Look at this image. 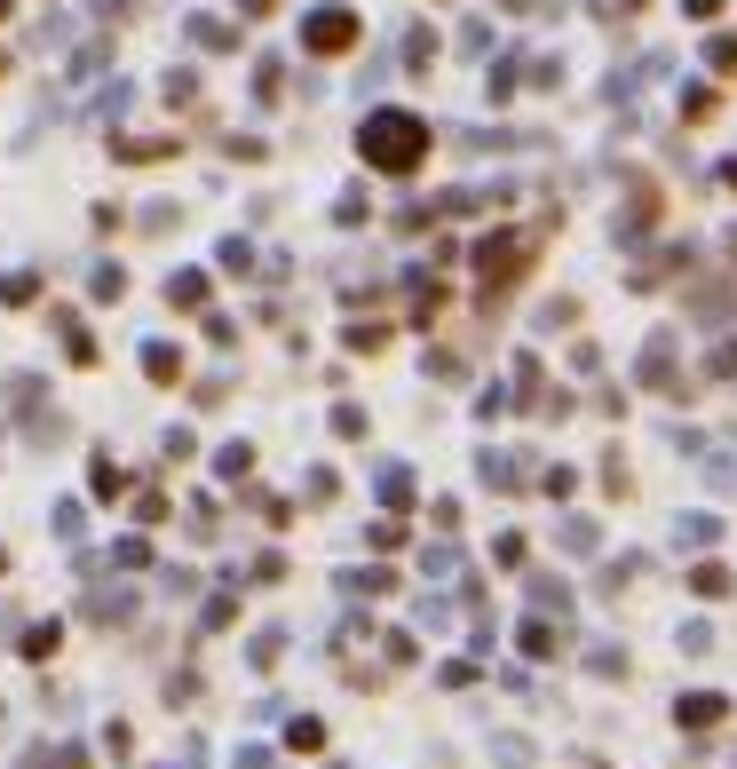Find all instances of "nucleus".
Here are the masks:
<instances>
[{
	"label": "nucleus",
	"mask_w": 737,
	"mask_h": 769,
	"mask_svg": "<svg viewBox=\"0 0 737 769\" xmlns=\"http://www.w3.org/2000/svg\"><path fill=\"white\" fill-rule=\"evenodd\" d=\"M238 769H270V754L262 746H238Z\"/></svg>",
	"instance_id": "nucleus-32"
},
{
	"label": "nucleus",
	"mask_w": 737,
	"mask_h": 769,
	"mask_svg": "<svg viewBox=\"0 0 737 769\" xmlns=\"http://www.w3.org/2000/svg\"><path fill=\"white\" fill-rule=\"evenodd\" d=\"M531 603H539V611H555V619H563V611H571V587H563V579H547V571H539V579H531Z\"/></svg>",
	"instance_id": "nucleus-13"
},
{
	"label": "nucleus",
	"mask_w": 737,
	"mask_h": 769,
	"mask_svg": "<svg viewBox=\"0 0 737 769\" xmlns=\"http://www.w3.org/2000/svg\"><path fill=\"white\" fill-rule=\"evenodd\" d=\"M0 72H8V56H0Z\"/></svg>",
	"instance_id": "nucleus-35"
},
{
	"label": "nucleus",
	"mask_w": 737,
	"mask_h": 769,
	"mask_svg": "<svg viewBox=\"0 0 737 769\" xmlns=\"http://www.w3.org/2000/svg\"><path fill=\"white\" fill-rule=\"evenodd\" d=\"M119 294H127V270L104 262V270H96V302H119Z\"/></svg>",
	"instance_id": "nucleus-23"
},
{
	"label": "nucleus",
	"mask_w": 737,
	"mask_h": 769,
	"mask_svg": "<svg viewBox=\"0 0 737 769\" xmlns=\"http://www.w3.org/2000/svg\"><path fill=\"white\" fill-rule=\"evenodd\" d=\"M56 643H64V627L48 619V627H32V635H24V659H56Z\"/></svg>",
	"instance_id": "nucleus-20"
},
{
	"label": "nucleus",
	"mask_w": 737,
	"mask_h": 769,
	"mask_svg": "<svg viewBox=\"0 0 737 769\" xmlns=\"http://www.w3.org/2000/svg\"><path fill=\"white\" fill-rule=\"evenodd\" d=\"M690 587H698V595H730V571H722V563H698V579H690Z\"/></svg>",
	"instance_id": "nucleus-27"
},
{
	"label": "nucleus",
	"mask_w": 737,
	"mask_h": 769,
	"mask_svg": "<svg viewBox=\"0 0 737 769\" xmlns=\"http://www.w3.org/2000/svg\"><path fill=\"white\" fill-rule=\"evenodd\" d=\"M476 476H484V484H500V492H516V484H524V460H516V452H484V460H476Z\"/></svg>",
	"instance_id": "nucleus-7"
},
{
	"label": "nucleus",
	"mask_w": 737,
	"mask_h": 769,
	"mask_svg": "<svg viewBox=\"0 0 737 769\" xmlns=\"http://www.w3.org/2000/svg\"><path fill=\"white\" fill-rule=\"evenodd\" d=\"M706 373H714V381H730V373H737V341H722V349H714V365H706Z\"/></svg>",
	"instance_id": "nucleus-31"
},
{
	"label": "nucleus",
	"mask_w": 737,
	"mask_h": 769,
	"mask_svg": "<svg viewBox=\"0 0 737 769\" xmlns=\"http://www.w3.org/2000/svg\"><path fill=\"white\" fill-rule=\"evenodd\" d=\"M674 540H682V548H714V540H722V524H714V516H682V524H674Z\"/></svg>",
	"instance_id": "nucleus-12"
},
{
	"label": "nucleus",
	"mask_w": 737,
	"mask_h": 769,
	"mask_svg": "<svg viewBox=\"0 0 737 769\" xmlns=\"http://www.w3.org/2000/svg\"><path fill=\"white\" fill-rule=\"evenodd\" d=\"M32 294H40V278H32V270H8V278H0V302H16V310H24Z\"/></svg>",
	"instance_id": "nucleus-18"
},
{
	"label": "nucleus",
	"mask_w": 737,
	"mask_h": 769,
	"mask_svg": "<svg viewBox=\"0 0 737 769\" xmlns=\"http://www.w3.org/2000/svg\"><path fill=\"white\" fill-rule=\"evenodd\" d=\"M357 151H365V167H381V175H413L421 151H428V119L421 111H365Z\"/></svg>",
	"instance_id": "nucleus-1"
},
{
	"label": "nucleus",
	"mask_w": 737,
	"mask_h": 769,
	"mask_svg": "<svg viewBox=\"0 0 737 769\" xmlns=\"http://www.w3.org/2000/svg\"><path fill=\"white\" fill-rule=\"evenodd\" d=\"M428 56H436V32H428V24H421V32H405V64H428Z\"/></svg>",
	"instance_id": "nucleus-28"
},
{
	"label": "nucleus",
	"mask_w": 737,
	"mask_h": 769,
	"mask_svg": "<svg viewBox=\"0 0 737 769\" xmlns=\"http://www.w3.org/2000/svg\"><path fill=\"white\" fill-rule=\"evenodd\" d=\"M682 8H690V16H722V0H682Z\"/></svg>",
	"instance_id": "nucleus-33"
},
{
	"label": "nucleus",
	"mask_w": 737,
	"mask_h": 769,
	"mask_svg": "<svg viewBox=\"0 0 737 769\" xmlns=\"http://www.w3.org/2000/svg\"><path fill=\"white\" fill-rule=\"evenodd\" d=\"M286 746H294V754H317V746H325V722H317V714L286 722Z\"/></svg>",
	"instance_id": "nucleus-15"
},
{
	"label": "nucleus",
	"mask_w": 737,
	"mask_h": 769,
	"mask_svg": "<svg viewBox=\"0 0 737 769\" xmlns=\"http://www.w3.org/2000/svg\"><path fill=\"white\" fill-rule=\"evenodd\" d=\"M246 468H254V452H246V444H222V452H214V476H230V484H238Z\"/></svg>",
	"instance_id": "nucleus-19"
},
{
	"label": "nucleus",
	"mask_w": 737,
	"mask_h": 769,
	"mask_svg": "<svg viewBox=\"0 0 737 769\" xmlns=\"http://www.w3.org/2000/svg\"><path fill=\"white\" fill-rule=\"evenodd\" d=\"M531 254H539V230H492V238L476 246V270H484V302L516 286V270H524Z\"/></svg>",
	"instance_id": "nucleus-2"
},
{
	"label": "nucleus",
	"mask_w": 737,
	"mask_h": 769,
	"mask_svg": "<svg viewBox=\"0 0 737 769\" xmlns=\"http://www.w3.org/2000/svg\"><path fill=\"white\" fill-rule=\"evenodd\" d=\"M587 666H595V674H627V651H619V643H595Z\"/></svg>",
	"instance_id": "nucleus-24"
},
{
	"label": "nucleus",
	"mask_w": 737,
	"mask_h": 769,
	"mask_svg": "<svg viewBox=\"0 0 737 769\" xmlns=\"http://www.w3.org/2000/svg\"><path fill=\"white\" fill-rule=\"evenodd\" d=\"M642 381H650V389H674V333H650V349H642Z\"/></svg>",
	"instance_id": "nucleus-5"
},
{
	"label": "nucleus",
	"mask_w": 737,
	"mask_h": 769,
	"mask_svg": "<svg viewBox=\"0 0 737 769\" xmlns=\"http://www.w3.org/2000/svg\"><path fill=\"white\" fill-rule=\"evenodd\" d=\"M302 48H310V56L357 48V8H310V16H302Z\"/></svg>",
	"instance_id": "nucleus-3"
},
{
	"label": "nucleus",
	"mask_w": 737,
	"mask_h": 769,
	"mask_svg": "<svg viewBox=\"0 0 737 769\" xmlns=\"http://www.w3.org/2000/svg\"><path fill=\"white\" fill-rule=\"evenodd\" d=\"M88 484H96V500H119V492H127V468H119V460H96V476H88Z\"/></svg>",
	"instance_id": "nucleus-16"
},
{
	"label": "nucleus",
	"mask_w": 737,
	"mask_h": 769,
	"mask_svg": "<svg viewBox=\"0 0 737 769\" xmlns=\"http://www.w3.org/2000/svg\"><path fill=\"white\" fill-rule=\"evenodd\" d=\"M278 80H286V72H278V56H262V72H254V96H262V104H278Z\"/></svg>",
	"instance_id": "nucleus-26"
},
{
	"label": "nucleus",
	"mask_w": 737,
	"mask_h": 769,
	"mask_svg": "<svg viewBox=\"0 0 737 769\" xmlns=\"http://www.w3.org/2000/svg\"><path fill=\"white\" fill-rule=\"evenodd\" d=\"M722 714H730V698H714V690H690V698L674 706V722H682V730H714Z\"/></svg>",
	"instance_id": "nucleus-4"
},
{
	"label": "nucleus",
	"mask_w": 737,
	"mask_h": 769,
	"mask_svg": "<svg viewBox=\"0 0 737 769\" xmlns=\"http://www.w3.org/2000/svg\"><path fill=\"white\" fill-rule=\"evenodd\" d=\"M143 373H151V381H175V373H183V349L151 341V349H143Z\"/></svg>",
	"instance_id": "nucleus-11"
},
{
	"label": "nucleus",
	"mask_w": 737,
	"mask_h": 769,
	"mask_svg": "<svg viewBox=\"0 0 737 769\" xmlns=\"http://www.w3.org/2000/svg\"><path fill=\"white\" fill-rule=\"evenodd\" d=\"M111 151H119V159H167L175 143H167V135H119Z\"/></svg>",
	"instance_id": "nucleus-10"
},
{
	"label": "nucleus",
	"mask_w": 737,
	"mask_h": 769,
	"mask_svg": "<svg viewBox=\"0 0 737 769\" xmlns=\"http://www.w3.org/2000/svg\"><path fill=\"white\" fill-rule=\"evenodd\" d=\"M167 302H175V310H199V302H207V270H175V278H167Z\"/></svg>",
	"instance_id": "nucleus-8"
},
{
	"label": "nucleus",
	"mask_w": 737,
	"mask_h": 769,
	"mask_svg": "<svg viewBox=\"0 0 737 769\" xmlns=\"http://www.w3.org/2000/svg\"><path fill=\"white\" fill-rule=\"evenodd\" d=\"M127 611H135V603H127V595H119V587H111V595H88V619H104V627H119V619H127Z\"/></svg>",
	"instance_id": "nucleus-17"
},
{
	"label": "nucleus",
	"mask_w": 737,
	"mask_h": 769,
	"mask_svg": "<svg viewBox=\"0 0 737 769\" xmlns=\"http://www.w3.org/2000/svg\"><path fill=\"white\" fill-rule=\"evenodd\" d=\"M619 8H642V0H619Z\"/></svg>",
	"instance_id": "nucleus-34"
},
{
	"label": "nucleus",
	"mask_w": 737,
	"mask_h": 769,
	"mask_svg": "<svg viewBox=\"0 0 737 769\" xmlns=\"http://www.w3.org/2000/svg\"><path fill=\"white\" fill-rule=\"evenodd\" d=\"M706 64H714V72H737V32H722V40H706Z\"/></svg>",
	"instance_id": "nucleus-25"
},
{
	"label": "nucleus",
	"mask_w": 737,
	"mask_h": 769,
	"mask_svg": "<svg viewBox=\"0 0 737 769\" xmlns=\"http://www.w3.org/2000/svg\"><path fill=\"white\" fill-rule=\"evenodd\" d=\"M333 437H365V413L357 405H333Z\"/></svg>",
	"instance_id": "nucleus-29"
},
{
	"label": "nucleus",
	"mask_w": 737,
	"mask_h": 769,
	"mask_svg": "<svg viewBox=\"0 0 737 769\" xmlns=\"http://www.w3.org/2000/svg\"><path fill=\"white\" fill-rule=\"evenodd\" d=\"M373 484H381V508H413V468H405V460H381Z\"/></svg>",
	"instance_id": "nucleus-6"
},
{
	"label": "nucleus",
	"mask_w": 737,
	"mask_h": 769,
	"mask_svg": "<svg viewBox=\"0 0 737 769\" xmlns=\"http://www.w3.org/2000/svg\"><path fill=\"white\" fill-rule=\"evenodd\" d=\"M278 651H286V627H262L254 635V666H278Z\"/></svg>",
	"instance_id": "nucleus-22"
},
{
	"label": "nucleus",
	"mask_w": 737,
	"mask_h": 769,
	"mask_svg": "<svg viewBox=\"0 0 737 769\" xmlns=\"http://www.w3.org/2000/svg\"><path fill=\"white\" fill-rule=\"evenodd\" d=\"M183 32H191L199 48H238V32H230V24H214V16H191Z\"/></svg>",
	"instance_id": "nucleus-14"
},
{
	"label": "nucleus",
	"mask_w": 737,
	"mask_h": 769,
	"mask_svg": "<svg viewBox=\"0 0 737 769\" xmlns=\"http://www.w3.org/2000/svg\"><path fill=\"white\" fill-rule=\"evenodd\" d=\"M563 548H571V555H595V524H587V516H563Z\"/></svg>",
	"instance_id": "nucleus-21"
},
{
	"label": "nucleus",
	"mask_w": 737,
	"mask_h": 769,
	"mask_svg": "<svg viewBox=\"0 0 737 769\" xmlns=\"http://www.w3.org/2000/svg\"><path fill=\"white\" fill-rule=\"evenodd\" d=\"M0 16H8V0H0Z\"/></svg>",
	"instance_id": "nucleus-36"
},
{
	"label": "nucleus",
	"mask_w": 737,
	"mask_h": 769,
	"mask_svg": "<svg viewBox=\"0 0 737 769\" xmlns=\"http://www.w3.org/2000/svg\"><path fill=\"white\" fill-rule=\"evenodd\" d=\"M524 651H531V659H555V651H563V619H555V627L531 619V627H524Z\"/></svg>",
	"instance_id": "nucleus-9"
},
{
	"label": "nucleus",
	"mask_w": 737,
	"mask_h": 769,
	"mask_svg": "<svg viewBox=\"0 0 737 769\" xmlns=\"http://www.w3.org/2000/svg\"><path fill=\"white\" fill-rule=\"evenodd\" d=\"M682 119H714V88H690V96H682Z\"/></svg>",
	"instance_id": "nucleus-30"
}]
</instances>
